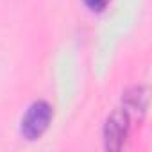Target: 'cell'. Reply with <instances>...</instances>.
<instances>
[{
  "label": "cell",
  "mask_w": 152,
  "mask_h": 152,
  "mask_svg": "<svg viewBox=\"0 0 152 152\" xmlns=\"http://www.w3.org/2000/svg\"><path fill=\"white\" fill-rule=\"evenodd\" d=\"M122 102H124V109H127V113L134 111L138 115H143L147 109V102H148V91L145 86H132L124 93Z\"/></svg>",
  "instance_id": "3957f363"
},
{
  "label": "cell",
  "mask_w": 152,
  "mask_h": 152,
  "mask_svg": "<svg viewBox=\"0 0 152 152\" xmlns=\"http://www.w3.org/2000/svg\"><path fill=\"white\" fill-rule=\"evenodd\" d=\"M107 2H109V0H84L86 7H90L91 11H102V9H106Z\"/></svg>",
  "instance_id": "277c9868"
},
{
  "label": "cell",
  "mask_w": 152,
  "mask_h": 152,
  "mask_svg": "<svg viewBox=\"0 0 152 152\" xmlns=\"http://www.w3.org/2000/svg\"><path fill=\"white\" fill-rule=\"evenodd\" d=\"M50 120H52V106L45 100L32 102L22 118V125H20L22 136L29 141L41 138L43 132L48 129Z\"/></svg>",
  "instance_id": "6da1fadb"
},
{
  "label": "cell",
  "mask_w": 152,
  "mask_h": 152,
  "mask_svg": "<svg viewBox=\"0 0 152 152\" xmlns=\"http://www.w3.org/2000/svg\"><path fill=\"white\" fill-rule=\"evenodd\" d=\"M129 127H131V118H129L127 109H122V107L115 109L106 118V124H104V129H102L106 150H111V152L120 150L124 147L125 140H127Z\"/></svg>",
  "instance_id": "7a4b0ae2"
}]
</instances>
